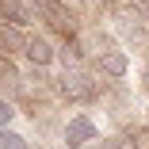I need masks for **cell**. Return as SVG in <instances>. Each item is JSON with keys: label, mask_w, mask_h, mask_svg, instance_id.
<instances>
[{"label": "cell", "mask_w": 149, "mask_h": 149, "mask_svg": "<svg viewBox=\"0 0 149 149\" xmlns=\"http://www.w3.org/2000/svg\"><path fill=\"white\" fill-rule=\"evenodd\" d=\"M31 8L38 12V19H46L57 31H73V12L61 4V0H31Z\"/></svg>", "instance_id": "6da1fadb"}, {"label": "cell", "mask_w": 149, "mask_h": 149, "mask_svg": "<svg viewBox=\"0 0 149 149\" xmlns=\"http://www.w3.org/2000/svg\"><path fill=\"white\" fill-rule=\"evenodd\" d=\"M96 134H100V126H96L88 115H73L69 123H65V145H69V149H80V145H88V141H96Z\"/></svg>", "instance_id": "7a4b0ae2"}, {"label": "cell", "mask_w": 149, "mask_h": 149, "mask_svg": "<svg viewBox=\"0 0 149 149\" xmlns=\"http://www.w3.org/2000/svg\"><path fill=\"white\" fill-rule=\"evenodd\" d=\"M100 73L111 77V80H123L130 73V54L126 50H103L100 54Z\"/></svg>", "instance_id": "3957f363"}, {"label": "cell", "mask_w": 149, "mask_h": 149, "mask_svg": "<svg viewBox=\"0 0 149 149\" xmlns=\"http://www.w3.org/2000/svg\"><path fill=\"white\" fill-rule=\"evenodd\" d=\"M115 31L123 35V38H130L134 46H138V42H145V27H141V12H138V8H130V12H118V15H115Z\"/></svg>", "instance_id": "277c9868"}, {"label": "cell", "mask_w": 149, "mask_h": 149, "mask_svg": "<svg viewBox=\"0 0 149 149\" xmlns=\"http://www.w3.org/2000/svg\"><path fill=\"white\" fill-rule=\"evenodd\" d=\"M23 54H27V61H31V65H50L54 61V46H50V38H42V35H27V42H23Z\"/></svg>", "instance_id": "5b68a950"}, {"label": "cell", "mask_w": 149, "mask_h": 149, "mask_svg": "<svg viewBox=\"0 0 149 149\" xmlns=\"http://www.w3.org/2000/svg\"><path fill=\"white\" fill-rule=\"evenodd\" d=\"M23 42H27V35H19L15 23H0V57H8V54L23 50Z\"/></svg>", "instance_id": "8992f818"}, {"label": "cell", "mask_w": 149, "mask_h": 149, "mask_svg": "<svg viewBox=\"0 0 149 149\" xmlns=\"http://www.w3.org/2000/svg\"><path fill=\"white\" fill-rule=\"evenodd\" d=\"M61 80H65L61 88H65L69 96H77V100H88V96H92V84H88V77H84L80 69H69V73H65Z\"/></svg>", "instance_id": "52a82bcc"}, {"label": "cell", "mask_w": 149, "mask_h": 149, "mask_svg": "<svg viewBox=\"0 0 149 149\" xmlns=\"http://www.w3.org/2000/svg\"><path fill=\"white\" fill-rule=\"evenodd\" d=\"M0 15H4L8 23H15V27L31 23V8H27L23 0H0Z\"/></svg>", "instance_id": "ba28073f"}, {"label": "cell", "mask_w": 149, "mask_h": 149, "mask_svg": "<svg viewBox=\"0 0 149 149\" xmlns=\"http://www.w3.org/2000/svg\"><path fill=\"white\" fill-rule=\"evenodd\" d=\"M0 149H31V145H27V138L23 134H15V130H0Z\"/></svg>", "instance_id": "9c48e42d"}, {"label": "cell", "mask_w": 149, "mask_h": 149, "mask_svg": "<svg viewBox=\"0 0 149 149\" xmlns=\"http://www.w3.org/2000/svg\"><path fill=\"white\" fill-rule=\"evenodd\" d=\"M0 88H19V73L4 61H0Z\"/></svg>", "instance_id": "30bf717a"}, {"label": "cell", "mask_w": 149, "mask_h": 149, "mask_svg": "<svg viewBox=\"0 0 149 149\" xmlns=\"http://www.w3.org/2000/svg\"><path fill=\"white\" fill-rule=\"evenodd\" d=\"M12 118H15V107H12L8 100H0V130H4V126L12 123Z\"/></svg>", "instance_id": "8fae6325"}, {"label": "cell", "mask_w": 149, "mask_h": 149, "mask_svg": "<svg viewBox=\"0 0 149 149\" xmlns=\"http://www.w3.org/2000/svg\"><path fill=\"white\" fill-rule=\"evenodd\" d=\"M111 149H141L138 141H126V138H118V141H111Z\"/></svg>", "instance_id": "7c38bea8"}]
</instances>
